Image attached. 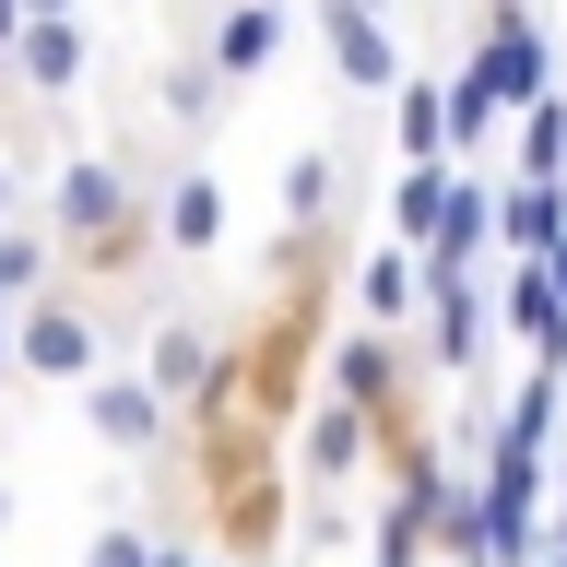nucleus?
I'll use <instances>...</instances> for the list:
<instances>
[{
  "label": "nucleus",
  "mask_w": 567,
  "mask_h": 567,
  "mask_svg": "<svg viewBox=\"0 0 567 567\" xmlns=\"http://www.w3.org/2000/svg\"><path fill=\"white\" fill-rule=\"evenodd\" d=\"M106 367V308L83 296V284H48L35 308H12V379H60V390H83Z\"/></svg>",
  "instance_id": "obj_1"
},
{
  "label": "nucleus",
  "mask_w": 567,
  "mask_h": 567,
  "mask_svg": "<svg viewBox=\"0 0 567 567\" xmlns=\"http://www.w3.org/2000/svg\"><path fill=\"white\" fill-rule=\"evenodd\" d=\"M83 425H95V450H106V461H142V473H154L177 437H189V414H177V402L142 379V367H95V379H83Z\"/></svg>",
  "instance_id": "obj_2"
},
{
  "label": "nucleus",
  "mask_w": 567,
  "mask_h": 567,
  "mask_svg": "<svg viewBox=\"0 0 567 567\" xmlns=\"http://www.w3.org/2000/svg\"><path fill=\"white\" fill-rule=\"evenodd\" d=\"M296 24H308V0H213L189 48H202L225 83H272L284 48H296Z\"/></svg>",
  "instance_id": "obj_3"
},
{
  "label": "nucleus",
  "mask_w": 567,
  "mask_h": 567,
  "mask_svg": "<svg viewBox=\"0 0 567 567\" xmlns=\"http://www.w3.org/2000/svg\"><path fill=\"white\" fill-rule=\"evenodd\" d=\"M308 24L343 71V95H402V35L379 24V0H308Z\"/></svg>",
  "instance_id": "obj_4"
},
{
  "label": "nucleus",
  "mask_w": 567,
  "mask_h": 567,
  "mask_svg": "<svg viewBox=\"0 0 567 567\" xmlns=\"http://www.w3.org/2000/svg\"><path fill=\"white\" fill-rule=\"evenodd\" d=\"M154 225H166V260H189V272H202L213 248L237 237V202H225V177L189 154V166H166V177H154Z\"/></svg>",
  "instance_id": "obj_5"
},
{
  "label": "nucleus",
  "mask_w": 567,
  "mask_h": 567,
  "mask_svg": "<svg viewBox=\"0 0 567 567\" xmlns=\"http://www.w3.org/2000/svg\"><path fill=\"white\" fill-rule=\"evenodd\" d=\"M496 331L520 343V367H556L567 379V284L544 260H496Z\"/></svg>",
  "instance_id": "obj_6"
},
{
  "label": "nucleus",
  "mask_w": 567,
  "mask_h": 567,
  "mask_svg": "<svg viewBox=\"0 0 567 567\" xmlns=\"http://www.w3.org/2000/svg\"><path fill=\"white\" fill-rule=\"evenodd\" d=\"M83 71H95V35H83V12H35L0 83H12L24 106H71V95H83Z\"/></svg>",
  "instance_id": "obj_7"
},
{
  "label": "nucleus",
  "mask_w": 567,
  "mask_h": 567,
  "mask_svg": "<svg viewBox=\"0 0 567 567\" xmlns=\"http://www.w3.org/2000/svg\"><path fill=\"white\" fill-rule=\"evenodd\" d=\"M296 473H308L319 496H343L354 473H379V414H354L343 390H319V414L296 425Z\"/></svg>",
  "instance_id": "obj_8"
},
{
  "label": "nucleus",
  "mask_w": 567,
  "mask_h": 567,
  "mask_svg": "<svg viewBox=\"0 0 567 567\" xmlns=\"http://www.w3.org/2000/svg\"><path fill=\"white\" fill-rule=\"evenodd\" d=\"M142 379L166 390L177 414H202L213 390H225V331H213V319H154V343H142Z\"/></svg>",
  "instance_id": "obj_9"
},
{
  "label": "nucleus",
  "mask_w": 567,
  "mask_h": 567,
  "mask_svg": "<svg viewBox=\"0 0 567 567\" xmlns=\"http://www.w3.org/2000/svg\"><path fill=\"white\" fill-rule=\"evenodd\" d=\"M425 248H402V237H379L367 260H354V319L367 331H425Z\"/></svg>",
  "instance_id": "obj_10"
},
{
  "label": "nucleus",
  "mask_w": 567,
  "mask_h": 567,
  "mask_svg": "<svg viewBox=\"0 0 567 567\" xmlns=\"http://www.w3.org/2000/svg\"><path fill=\"white\" fill-rule=\"evenodd\" d=\"M390 154H402V166H450V71H402V95H390Z\"/></svg>",
  "instance_id": "obj_11"
},
{
  "label": "nucleus",
  "mask_w": 567,
  "mask_h": 567,
  "mask_svg": "<svg viewBox=\"0 0 567 567\" xmlns=\"http://www.w3.org/2000/svg\"><path fill=\"white\" fill-rule=\"evenodd\" d=\"M450 189H461V154H450V166H402V177H390V202H379V237L437 248V225H450Z\"/></svg>",
  "instance_id": "obj_12"
},
{
  "label": "nucleus",
  "mask_w": 567,
  "mask_h": 567,
  "mask_svg": "<svg viewBox=\"0 0 567 567\" xmlns=\"http://www.w3.org/2000/svg\"><path fill=\"white\" fill-rule=\"evenodd\" d=\"M60 272H71V260H60V225H48V213H12V225H0V308H35Z\"/></svg>",
  "instance_id": "obj_13"
},
{
  "label": "nucleus",
  "mask_w": 567,
  "mask_h": 567,
  "mask_svg": "<svg viewBox=\"0 0 567 567\" xmlns=\"http://www.w3.org/2000/svg\"><path fill=\"white\" fill-rule=\"evenodd\" d=\"M308 225H343V142H308L284 166V237H308Z\"/></svg>",
  "instance_id": "obj_14"
},
{
  "label": "nucleus",
  "mask_w": 567,
  "mask_h": 567,
  "mask_svg": "<svg viewBox=\"0 0 567 567\" xmlns=\"http://www.w3.org/2000/svg\"><path fill=\"white\" fill-rule=\"evenodd\" d=\"M508 177H556L567 189V95H544V106L508 118Z\"/></svg>",
  "instance_id": "obj_15"
},
{
  "label": "nucleus",
  "mask_w": 567,
  "mask_h": 567,
  "mask_svg": "<svg viewBox=\"0 0 567 567\" xmlns=\"http://www.w3.org/2000/svg\"><path fill=\"white\" fill-rule=\"evenodd\" d=\"M556 425H567V379L556 367H520V379H508V437H520V450H556Z\"/></svg>",
  "instance_id": "obj_16"
},
{
  "label": "nucleus",
  "mask_w": 567,
  "mask_h": 567,
  "mask_svg": "<svg viewBox=\"0 0 567 567\" xmlns=\"http://www.w3.org/2000/svg\"><path fill=\"white\" fill-rule=\"evenodd\" d=\"M154 556H166V532H154V520H131V508H118V520L83 544V567H154Z\"/></svg>",
  "instance_id": "obj_17"
},
{
  "label": "nucleus",
  "mask_w": 567,
  "mask_h": 567,
  "mask_svg": "<svg viewBox=\"0 0 567 567\" xmlns=\"http://www.w3.org/2000/svg\"><path fill=\"white\" fill-rule=\"evenodd\" d=\"M24 24H35L24 0H0V71H12V48H24Z\"/></svg>",
  "instance_id": "obj_18"
},
{
  "label": "nucleus",
  "mask_w": 567,
  "mask_h": 567,
  "mask_svg": "<svg viewBox=\"0 0 567 567\" xmlns=\"http://www.w3.org/2000/svg\"><path fill=\"white\" fill-rule=\"evenodd\" d=\"M12 213H24V166H12V154H0V225H12Z\"/></svg>",
  "instance_id": "obj_19"
},
{
  "label": "nucleus",
  "mask_w": 567,
  "mask_h": 567,
  "mask_svg": "<svg viewBox=\"0 0 567 567\" xmlns=\"http://www.w3.org/2000/svg\"><path fill=\"white\" fill-rule=\"evenodd\" d=\"M544 544H567V450H556V520H544Z\"/></svg>",
  "instance_id": "obj_20"
},
{
  "label": "nucleus",
  "mask_w": 567,
  "mask_h": 567,
  "mask_svg": "<svg viewBox=\"0 0 567 567\" xmlns=\"http://www.w3.org/2000/svg\"><path fill=\"white\" fill-rule=\"evenodd\" d=\"M520 567H567V544H532V556H520Z\"/></svg>",
  "instance_id": "obj_21"
},
{
  "label": "nucleus",
  "mask_w": 567,
  "mask_h": 567,
  "mask_svg": "<svg viewBox=\"0 0 567 567\" xmlns=\"http://www.w3.org/2000/svg\"><path fill=\"white\" fill-rule=\"evenodd\" d=\"M0 379H12V308H0Z\"/></svg>",
  "instance_id": "obj_22"
},
{
  "label": "nucleus",
  "mask_w": 567,
  "mask_h": 567,
  "mask_svg": "<svg viewBox=\"0 0 567 567\" xmlns=\"http://www.w3.org/2000/svg\"><path fill=\"white\" fill-rule=\"evenodd\" d=\"M24 12H83V0H24Z\"/></svg>",
  "instance_id": "obj_23"
},
{
  "label": "nucleus",
  "mask_w": 567,
  "mask_h": 567,
  "mask_svg": "<svg viewBox=\"0 0 567 567\" xmlns=\"http://www.w3.org/2000/svg\"><path fill=\"white\" fill-rule=\"evenodd\" d=\"M0 532H12V485H0Z\"/></svg>",
  "instance_id": "obj_24"
},
{
  "label": "nucleus",
  "mask_w": 567,
  "mask_h": 567,
  "mask_svg": "<svg viewBox=\"0 0 567 567\" xmlns=\"http://www.w3.org/2000/svg\"><path fill=\"white\" fill-rule=\"evenodd\" d=\"M202 567H248V556H202Z\"/></svg>",
  "instance_id": "obj_25"
},
{
  "label": "nucleus",
  "mask_w": 567,
  "mask_h": 567,
  "mask_svg": "<svg viewBox=\"0 0 567 567\" xmlns=\"http://www.w3.org/2000/svg\"><path fill=\"white\" fill-rule=\"evenodd\" d=\"M177 12H213V0H177Z\"/></svg>",
  "instance_id": "obj_26"
}]
</instances>
